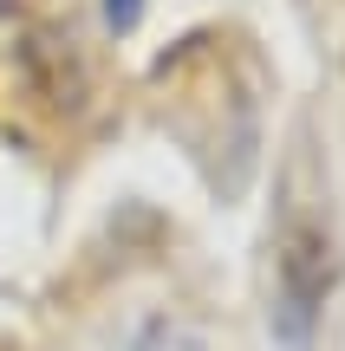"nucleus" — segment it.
<instances>
[{
    "mask_svg": "<svg viewBox=\"0 0 345 351\" xmlns=\"http://www.w3.org/2000/svg\"><path fill=\"white\" fill-rule=\"evenodd\" d=\"M104 20H111L117 33H130V26L143 20V0H104Z\"/></svg>",
    "mask_w": 345,
    "mask_h": 351,
    "instance_id": "obj_2",
    "label": "nucleus"
},
{
    "mask_svg": "<svg viewBox=\"0 0 345 351\" xmlns=\"http://www.w3.org/2000/svg\"><path fill=\"white\" fill-rule=\"evenodd\" d=\"M326 287H333V247H326V234L320 228H294L281 241V306H274L281 339L294 351H307V326L320 313Z\"/></svg>",
    "mask_w": 345,
    "mask_h": 351,
    "instance_id": "obj_1",
    "label": "nucleus"
}]
</instances>
